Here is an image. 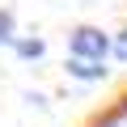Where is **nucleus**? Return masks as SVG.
I'll list each match as a JSON object with an SVG mask.
<instances>
[{"label":"nucleus","mask_w":127,"mask_h":127,"mask_svg":"<svg viewBox=\"0 0 127 127\" xmlns=\"http://www.w3.org/2000/svg\"><path fill=\"white\" fill-rule=\"evenodd\" d=\"M68 55L81 59H106L110 55V34H102L97 26H76L68 34Z\"/></svg>","instance_id":"obj_1"},{"label":"nucleus","mask_w":127,"mask_h":127,"mask_svg":"<svg viewBox=\"0 0 127 127\" xmlns=\"http://www.w3.org/2000/svg\"><path fill=\"white\" fill-rule=\"evenodd\" d=\"M17 38V26H13V13L0 9V42H13Z\"/></svg>","instance_id":"obj_4"},{"label":"nucleus","mask_w":127,"mask_h":127,"mask_svg":"<svg viewBox=\"0 0 127 127\" xmlns=\"http://www.w3.org/2000/svg\"><path fill=\"white\" fill-rule=\"evenodd\" d=\"M13 51H17L21 59H42V55H47V42H42V38H13Z\"/></svg>","instance_id":"obj_3"},{"label":"nucleus","mask_w":127,"mask_h":127,"mask_svg":"<svg viewBox=\"0 0 127 127\" xmlns=\"http://www.w3.org/2000/svg\"><path fill=\"white\" fill-rule=\"evenodd\" d=\"M97 127H119V123H110V119H106V123H97Z\"/></svg>","instance_id":"obj_6"},{"label":"nucleus","mask_w":127,"mask_h":127,"mask_svg":"<svg viewBox=\"0 0 127 127\" xmlns=\"http://www.w3.org/2000/svg\"><path fill=\"white\" fill-rule=\"evenodd\" d=\"M106 59H81V55H68V76L76 81H106L110 68H102Z\"/></svg>","instance_id":"obj_2"},{"label":"nucleus","mask_w":127,"mask_h":127,"mask_svg":"<svg viewBox=\"0 0 127 127\" xmlns=\"http://www.w3.org/2000/svg\"><path fill=\"white\" fill-rule=\"evenodd\" d=\"M110 51H114V59H123V64H127V30H123V34H114Z\"/></svg>","instance_id":"obj_5"}]
</instances>
